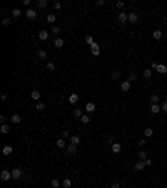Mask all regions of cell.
Wrapping results in <instances>:
<instances>
[{"label": "cell", "mask_w": 167, "mask_h": 188, "mask_svg": "<svg viewBox=\"0 0 167 188\" xmlns=\"http://www.w3.org/2000/svg\"><path fill=\"white\" fill-rule=\"evenodd\" d=\"M22 175H23V171H22V168H19V166L12 170V178L13 180H20V178H22Z\"/></svg>", "instance_id": "cell-1"}, {"label": "cell", "mask_w": 167, "mask_h": 188, "mask_svg": "<svg viewBox=\"0 0 167 188\" xmlns=\"http://www.w3.org/2000/svg\"><path fill=\"white\" fill-rule=\"evenodd\" d=\"M152 67H154L157 72H161V74H167V67L164 66V64H155V62H152Z\"/></svg>", "instance_id": "cell-2"}, {"label": "cell", "mask_w": 167, "mask_h": 188, "mask_svg": "<svg viewBox=\"0 0 167 188\" xmlns=\"http://www.w3.org/2000/svg\"><path fill=\"white\" fill-rule=\"evenodd\" d=\"M117 20H119V24H125V22H129V13H125V12H120L119 15H117Z\"/></svg>", "instance_id": "cell-3"}, {"label": "cell", "mask_w": 167, "mask_h": 188, "mask_svg": "<svg viewBox=\"0 0 167 188\" xmlns=\"http://www.w3.org/2000/svg\"><path fill=\"white\" fill-rule=\"evenodd\" d=\"M90 54H92V55H95V57L100 54V45H99L97 42H95L94 45H90Z\"/></svg>", "instance_id": "cell-4"}, {"label": "cell", "mask_w": 167, "mask_h": 188, "mask_svg": "<svg viewBox=\"0 0 167 188\" xmlns=\"http://www.w3.org/2000/svg\"><path fill=\"white\" fill-rule=\"evenodd\" d=\"M0 178H2L3 182L10 180V178H12V171H9V170H2V173H0Z\"/></svg>", "instance_id": "cell-5"}, {"label": "cell", "mask_w": 167, "mask_h": 188, "mask_svg": "<svg viewBox=\"0 0 167 188\" xmlns=\"http://www.w3.org/2000/svg\"><path fill=\"white\" fill-rule=\"evenodd\" d=\"M25 15H27V19H30V20H34V19H37V10H34V9H28L27 12H25Z\"/></svg>", "instance_id": "cell-6"}, {"label": "cell", "mask_w": 167, "mask_h": 188, "mask_svg": "<svg viewBox=\"0 0 167 188\" xmlns=\"http://www.w3.org/2000/svg\"><path fill=\"white\" fill-rule=\"evenodd\" d=\"M10 121H12L13 124H20V123H22V116H20V114H17V113H15V114H12Z\"/></svg>", "instance_id": "cell-7"}, {"label": "cell", "mask_w": 167, "mask_h": 188, "mask_svg": "<svg viewBox=\"0 0 167 188\" xmlns=\"http://www.w3.org/2000/svg\"><path fill=\"white\" fill-rule=\"evenodd\" d=\"M2 153L5 155V156H10V155L13 153V148L10 146V144H7V146H3V150H2Z\"/></svg>", "instance_id": "cell-8"}, {"label": "cell", "mask_w": 167, "mask_h": 188, "mask_svg": "<svg viewBox=\"0 0 167 188\" xmlns=\"http://www.w3.org/2000/svg\"><path fill=\"white\" fill-rule=\"evenodd\" d=\"M144 168H145V161H137L136 165H134V170H136V171H142Z\"/></svg>", "instance_id": "cell-9"}, {"label": "cell", "mask_w": 167, "mask_h": 188, "mask_svg": "<svg viewBox=\"0 0 167 188\" xmlns=\"http://www.w3.org/2000/svg\"><path fill=\"white\" fill-rule=\"evenodd\" d=\"M130 84H132V82H130V81H124V82L120 84V89H122L124 93H127V91L130 89Z\"/></svg>", "instance_id": "cell-10"}, {"label": "cell", "mask_w": 167, "mask_h": 188, "mask_svg": "<svg viewBox=\"0 0 167 188\" xmlns=\"http://www.w3.org/2000/svg\"><path fill=\"white\" fill-rule=\"evenodd\" d=\"M95 109H97V108H95V104H94V102H87V104H85V111H87V113H90V114L95 111Z\"/></svg>", "instance_id": "cell-11"}, {"label": "cell", "mask_w": 167, "mask_h": 188, "mask_svg": "<svg viewBox=\"0 0 167 188\" xmlns=\"http://www.w3.org/2000/svg\"><path fill=\"white\" fill-rule=\"evenodd\" d=\"M161 111H162V108L159 104H152L150 106V113H152V114H159Z\"/></svg>", "instance_id": "cell-12"}, {"label": "cell", "mask_w": 167, "mask_h": 188, "mask_svg": "<svg viewBox=\"0 0 167 188\" xmlns=\"http://www.w3.org/2000/svg\"><path fill=\"white\" fill-rule=\"evenodd\" d=\"M137 20H139V15H137L136 12H130V13H129V22H130V24H136Z\"/></svg>", "instance_id": "cell-13"}, {"label": "cell", "mask_w": 167, "mask_h": 188, "mask_svg": "<svg viewBox=\"0 0 167 188\" xmlns=\"http://www.w3.org/2000/svg\"><path fill=\"white\" fill-rule=\"evenodd\" d=\"M69 102L70 104H77V102H79V94H70L69 96Z\"/></svg>", "instance_id": "cell-14"}, {"label": "cell", "mask_w": 167, "mask_h": 188, "mask_svg": "<svg viewBox=\"0 0 167 188\" xmlns=\"http://www.w3.org/2000/svg\"><path fill=\"white\" fill-rule=\"evenodd\" d=\"M70 144H75V146H79V144H80V138L75 136V134H72V136H70Z\"/></svg>", "instance_id": "cell-15"}, {"label": "cell", "mask_w": 167, "mask_h": 188, "mask_svg": "<svg viewBox=\"0 0 167 188\" xmlns=\"http://www.w3.org/2000/svg\"><path fill=\"white\" fill-rule=\"evenodd\" d=\"M65 150H67V153H69V155H75L77 153V146H75V144H69Z\"/></svg>", "instance_id": "cell-16"}, {"label": "cell", "mask_w": 167, "mask_h": 188, "mask_svg": "<svg viewBox=\"0 0 167 188\" xmlns=\"http://www.w3.org/2000/svg\"><path fill=\"white\" fill-rule=\"evenodd\" d=\"M38 39H40V40H47L49 39V32L47 30H40L38 32Z\"/></svg>", "instance_id": "cell-17"}, {"label": "cell", "mask_w": 167, "mask_h": 188, "mask_svg": "<svg viewBox=\"0 0 167 188\" xmlns=\"http://www.w3.org/2000/svg\"><path fill=\"white\" fill-rule=\"evenodd\" d=\"M110 148H112L114 153H120V151H122V146H120V143H114Z\"/></svg>", "instance_id": "cell-18"}, {"label": "cell", "mask_w": 167, "mask_h": 188, "mask_svg": "<svg viewBox=\"0 0 167 188\" xmlns=\"http://www.w3.org/2000/svg\"><path fill=\"white\" fill-rule=\"evenodd\" d=\"M54 44H55V47H63V39L62 37H55Z\"/></svg>", "instance_id": "cell-19"}, {"label": "cell", "mask_w": 167, "mask_h": 188, "mask_svg": "<svg viewBox=\"0 0 167 188\" xmlns=\"http://www.w3.org/2000/svg\"><path fill=\"white\" fill-rule=\"evenodd\" d=\"M40 96L42 94L38 93V91H32V93H30V98L34 99V101H37V102H38V99H40Z\"/></svg>", "instance_id": "cell-20"}, {"label": "cell", "mask_w": 167, "mask_h": 188, "mask_svg": "<svg viewBox=\"0 0 167 188\" xmlns=\"http://www.w3.org/2000/svg\"><path fill=\"white\" fill-rule=\"evenodd\" d=\"M82 116H84L82 109H79V108H77V109H74V118H75V119H80Z\"/></svg>", "instance_id": "cell-21"}, {"label": "cell", "mask_w": 167, "mask_h": 188, "mask_svg": "<svg viewBox=\"0 0 167 188\" xmlns=\"http://www.w3.org/2000/svg\"><path fill=\"white\" fill-rule=\"evenodd\" d=\"M139 158H140V161H145V159L149 158L147 151H145V150H140V151H139Z\"/></svg>", "instance_id": "cell-22"}, {"label": "cell", "mask_w": 167, "mask_h": 188, "mask_svg": "<svg viewBox=\"0 0 167 188\" xmlns=\"http://www.w3.org/2000/svg\"><path fill=\"white\" fill-rule=\"evenodd\" d=\"M150 136H154L152 128H145V129H144V138H150Z\"/></svg>", "instance_id": "cell-23"}, {"label": "cell", "mask_w": 167, "mask_h": 188, "mask_svg": "<svg viewBox=\"0 0 167 188\" xmlns=\"http://www.w3.org/2000/svg\"><path fill=\"white\" fill-rule=\"evenodd\" d=\"M57 146L59 148H67L69 144H67V141L63 140V138H60V140H57Z\"/></svg>", "instance_id": "cell-24"}, {"label": "cell", "mask_w": 167, "mask_h": 188, "mask_svg": "<svg viewBox=\"0 0 167 188\" xmlns=\"http://www.w3.org/2000/svg\"><path fill=\"white\" fill-rule=\"evenodd\" d=\"M62 186H63V188H70V186H72V180H70V178H63Z\"/></svg>", "instance_id": "cell-25"}, {"label": "cell", "mask_w": 167, "mask_h": 188, "mask_svg": "<svg viewBox=\"0 0 167 188\" xmlns=\"http://www.w3.org/2000/svg\"><path fill=\"white\" fill-rule=\"evenodd\" d=\"M152 35H154V39H155V40H161L164 34H162V30H154V34H152Z\"/></svg>", "instance_id": "cell-26"}, {"label": "cell", "mask_w": 167, "mask_h": 188, "mask_svg": "<svg viewBox=\"0 0 167 188\" xmlns=\"http://www.w3.org/2000/svg\"><path fill=\"white\" fill-rule=\"evenodd\" d=\"M37 54H38V57H40V59H47V51H45V49H40Z\"/></svg>", "instance_id": "cell-27"}, {"label": "cell", "mask_w": 167, "mask_h": 188, "mask_svg": "<svg viewBox=\"0 0 167 188\" xmlns=\"http://www.w3.org/2000/svg\"><path fill=\"white\" fill-rule=\"evenodd\" d=\"M45 19H47V22H49V24H55V15H54V13H49Z\"/></svg>", "instance_id": "cell-28"}, {"label": "cell", "mask_w": 167, "mask_h": 188, "mask_svg": "<svg viewBox=\"0 0 167 188\" xmlns=\"http://www.w3.org/2000/svg\"><path fill=\"white\" fill-rule=\"evenodd\" d=\"M20 15H22V10H20V9H13L12 10V17H15V19H17V17H20Z\"/></svg>", "instance_id": "cell-29"}, {"label": "cell", "mask_w": 167, "mask_h": 188, "mask_svg": "<svg viewBox=\"0 0 167 188\" xmlns=\"http://www.w3.org/2000/svg\"><path fill=\"white\" fill-rule=\"evenodd\" d=\"M80 123H84V124H87V123H90V116H89V114H84L82 118H80Z\"/></svg>", "instance_id": "cell-30"}, {"label": "cell", "mask_w": 167, "mask_h": 188, "mask_svg": "<svg viewBox=\"0 0 167 188\" xmlns=\"http://www.w3.org/2000/svg\"><path fill=\"white\" fill-rule=\"evenodd\" d=\"M0 131H2L3 134H7V133H10V126L9 124H2V128H0Z\"/></svg>", "instance_id": "cell-31"}, {"label": "cell", "mask_w": 167, "mask_h": 188, "mask_svg": "<svg viewBox=\"0 0 167 188\" xmlns=\"http://www.w3.org/2000/svg\"><path fill=\"white\" fill-rule=\"evenodd\" d=\"M37 7H40V9H45V7H47V0H37Z\"/></svg>", "instance_id": "cell-32"}, {"label": "cell", "mask_w": 167, "mask_h": 188, "mask_svg": "<svg viewBox=\"0 0 167 188\" xmlns=\"http://www.w3.org/2000/svg\"><path fill=\"white\" fill-rule=\"evenodd\" d=\"M35 109H37V111H44V109H45V104H44V102H40V101H38L37 104H35Z\"/></svg>", "instance_id": "cell-33"}, {"label": "cell", "mask_w": 167, "mask_h": 188, "mask_svg": "<svg viewBox=\"0 0 167 188\" xmlns=\"http://www.w3.org/2000/svg\"><path fill=\"white\" fill-rule=\"evenodd\" d=\"M50 186H52V188H59V186H60V182H59L57 178H54V180L50 182Z\"/></svg>", "instance_id": "cell-34"}, {"label": "cell", "mask_w": 167, "mask_h": 188, "mask_svg": "<svg viewBox=\"0 0 167 188\" xmlns=\"http://www.w3.org/2000/svg\"><path fill=\"white\" fill-rule=\"evenodd\" d=\"M85 42H87L89 45H94L95 42H94V37H92V35H87V37H85Z\"/></svg>", "instance_id": "cell-35"}, {"label": "cell", "mask_w": 167, "mask_h": 188, "mask_svg": "<svg viewBox=\"0 0 167 188\" xmlns=\"http://www.w3.org/2000/svg\"><path fill=\"white\" fill-rule=\"evenodd\" d=\"M150 76H152V71L150 69H145L144 71V77H145V79H150Z\"/></svg>", "instance_id": "cell-36"}, {"label": "cell", "mask_w": 167, "mask_h": 188, "mask_svg": "<svg viewBox=\"0 0 167 188\" xmlns=\"http://www.w3.org/2000/svg\"><path fill=\"white\" fill-rule=\"evenodd\" d=\"M150 101H152V104H157V101H159V94H152V96H150Z\"/></svg>", "instance_id": "cell-37"}, {"label": "cell", "mask_w": 167, "mask_h": 188, "mask_svg": "<svg viewBox=\"0 0 167 188\" xmlns=\"http://www.w3.org/2000/svg\"><path fill=\"white\" fill-rule=\"evenodd\" d=\"M70 136H72V134H70L69 129H63L62 131V138H63V140H65V138H70Z\"/></svg>", "instance_id": "cell-38"}, {"label": "cell", "mask_w": 167, "mask_h": 188, "mask_svg": "<svg viewBox=\"0 0 167 188\" xmlns=\"http://www.w3.org/2000/svg\"><path fill=\"white\" fill-rule=\"evenodd\" d=\"M50 32H52V34H54V35H57V34H59V32H60V27H57V25H52Z\"/></svg>", "instance_id": "cell-39"}, {"label": "cell", "mask_w": 167, "mask_h": 188, "mask_svg": "<svg viewBox=\"0 0 167 188\" xmlns=\"http://www.w3.org/2000/svg\"><path fill=\"white\" fill-rule=\"evenodd\" d=\"M45 67H47L49 71H54V69H55V64L52 62V61H49V62H47V66H45Z\"/></svg>", "instance_id": "cell-40"}, {"label": "cell", "mask_w": 167, "mask_h": 188, "mask_svg": "<svg viewBox=\"0 0 167 188\" xmlns=\"http://www.w3.org/2000/svg\"><path fill=\"white\" fill-rule=\"evenodd\" d=\"M54 9H55V10H60V9H62V3H60L59 0H57V2H54Z\"/></svg>", "instance_id": "cell-41"}, {"label": "cell", "mask_w": 167, "mask_h": 188, "mask_svg": "<svg viewBox=\"0 0 167 188\" xmlns=\"http://www.w3.org/2000/svg\"><path fill=\"white\" fill-rule=\"evenodd\" d=\"M110 76H112V79H119V76H120V72H119V71H114V72L110 74Z\"/></svg>", "instance_id": "cell-42"}, {"label": "cell", "mask_w": 167, "mask_h": 188, "mask_svg": "<svg viewBox=\"0 0 167 188\" xmlns=\"http://www.w3.org/2000/svg\"><path fill=\"white\" fill-rule=\"evenodd\" d=\"M137 79V76H136V72H130V76H129V81L130 82H134V81Z\"/></svg>", "instance_id": "cell-43"}, {"label": "cell", "mask_w": 167, "mask_h": 188, "mask_svg": "<svg viewBox=\"0 0 167 188\" xmlns=\"http://www.w3.org/2000/svg\"><path fill=\"white\" fill-rule=\"evenodd\" d=\"M145 143H147V138H140L139 140V146H145Z\"/></svg>", "instance_id": "cell-44"}, {"label": "cell", "mask_w": 167, "mask_h": 188, "mask_svg": "<svg viewBox=\"0 0 167 188\" xmlns=\"http://www.w3.org/2000/svg\"><path fill=\"white\" fill-rule=\"evenodd\" d=\"M115 7H117V9H120V10H122L124 7H125V3H124V2H117V3H115Z\"/></svg>", "instance_id": "cell-45"}, {"label": "cell", "mask_w": 167, "mask_h": 188, "mask_svg": "<svg viewBox=\"0 0 167 188\" xmlns=\"http://www.w3.org/2000/svg\"><path fill=\"white\" fill-rule=\"evenodd\" d=\"M10 24H12V19H3V25L5 27H9Z\"/></svg>", "instance_id": "cell-46"}, {"label": "cell", "mask_w": 167, "mask_h": 188, "mask_svg": "<svg viewBox=\"0 0 167 188\" xmlns=\"http://www.w3.org/2000/svg\"><path fill=\"white\" fill-rule=\"evenodd\" d=\"M107 143L112 146V144H114V136H107Z\"/></svg>", "instance_id": "cell-47"}, {"label": "cell", "mask_w": 167, "mask_h": 188, "mask_svg": "<svg viewBox=\"0 0 167 188\" xmlns=\"http://www.w3.org/2000/svg\"><path fill=\"white\" fill-rule=\"evenodd\" d=\"M105 5V0H97V7H104Z\"/></svg>", "instance_id": "cell-48"}, {"label": "cell", "mask_w": 167, "mask_h": 188, "mask_svg": "<svg viewBox=\"0 0 167 188\" xmlns=\"http://www.w3.org/2000/svg\"><path fill=\"white\" fill-rule=\"evenodd\" d=\"M161 108H162V111H164V113H167V101H164V104H162Z\"/></svg>", "instance_id": "cell-49"}, {"label": "cell", "mask_w": 167, "mask_h": 188, "mask_svg": "<svg viewBox=\"0 0 167 188\" xmlns=\"http://www.w3.org/2000/svg\"><path fill=\"white\" fill-rule=\"evenodd\" d=\"M0 98H2L3 101H7V99H9V94H7V93H2V96H0Z\"/></svg>", "instance_id": "cell-50"}, {"label": "cell", "mask_w": 167, "mask_h": 188, "mask_svg": "<svg viewBox=\"0 0 167 188\" xmlns=\"http://www.w3.org/2000/svg\"><path fill=\"white\" fill-rule=\"evenodd\" d=\"M110 188H120V183L119 182H115V183H112V186Z\"/></svg>", "instance_id": "cell-51"}, {"label": "cell", "mask_w": 167, "mask_h": 188, "mask_svg": "<svg viewBox=\"0 0 167 188\" xmlns=\"http://www.w3.org/2000/svg\"><path fill=\"white\" fill-rule=\"evenodd\" d=\"M150 165H152V159L147 158V159H145V166H150Z\"/></svg>", "instance_id": "cell-52"}, {"label": "cell", "mask_w": 167, "mask_h": 188, "mask_svg": "<svg viewBox=\"0 0 167 188\" xmlns=\"http://www.w3.org/2000/svg\"><path fill=\"white\" fill-rule=\"evenodd\" d=\"M22 5H25V7L30 5V0H22Z\"/></svg>", "instance_id": "cell-53"}]
</instances>
